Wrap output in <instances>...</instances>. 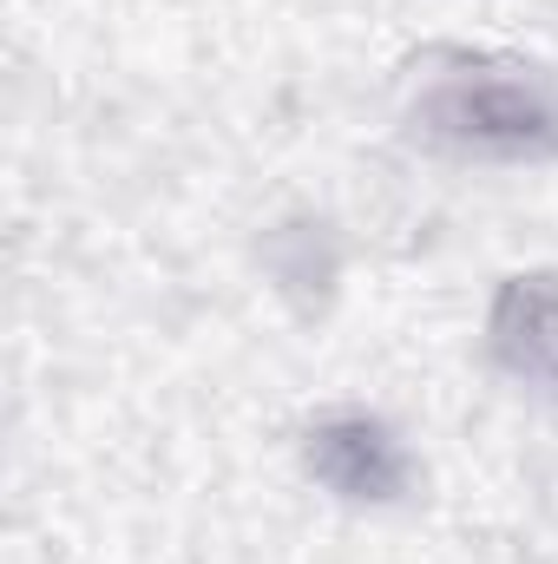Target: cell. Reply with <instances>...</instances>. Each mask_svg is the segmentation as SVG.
<instances>
[{"instance_id":"cell-1","label":"cell","mask_w":558,"mask_h":564,"mask_svg":"<svg viewBox=\"0 0 558 564\" xmlns=\"http://www.w3.org/2000/svg\"><path fill=\"white\" fill-rule=\"evenodd\" d=\"M415 119L427 126V139L466 158L539 164L558 151L552 79L493 53H427L415 79Z\"/></svg>"},{"instance_id":"cell-2","label":"cell","mask_w":558,"mask_h":564,"mask_svg":"<svg viewBox=\"0 0 558 564\" xmlns=\"http://www.w3.org/2000/svg\"><path fill=\"white\" fill-rule=\"evenodd\" d=\"M302 466L315 473V486H329L348 506H395L415 479V459L401 446V433L375 414H322L302 433Z\"/></svg>"},{"instance_id":"cell-3","label":"cell","mask_w":558,"mask_h":564,"mask_svg":"<svg viewBox=\"0 0 558 564\" xmlns=\"http://www.w3.org/2000/svg\"><path fill=\"white\" fill-rule=\"evenodd\" d=\"M486 335H493V355L506 375L558 394V270L506 276V289L493 295Z\"/></svg>"}]
</instances>
